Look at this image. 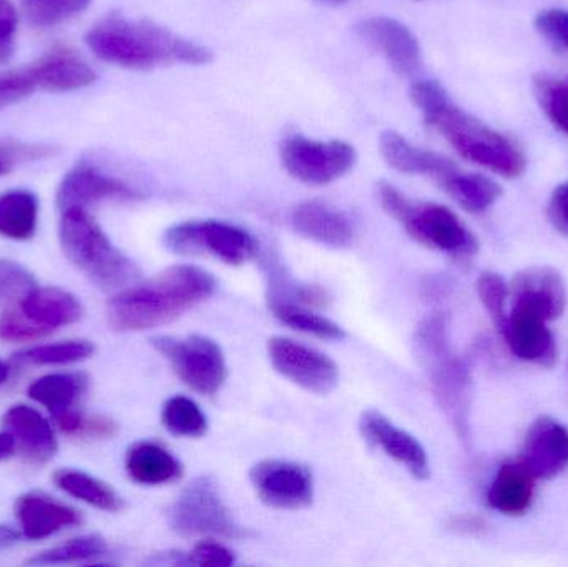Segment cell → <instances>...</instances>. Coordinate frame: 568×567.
<instances>
[{"label": "cell", "instance_id": "obj_1", "mask_svg": "<svg viewBox=\"0 0 568 567\" xmlns=\"http://www.w3.org/2000/svg\"><path fill=\"white\" fill-rule=\"evenodd\" d=\"M216 292V280L195 265H175L142 283L120 290L106 306L116 332H145L180 318Z\"/></svg>", "mask_w": 568, "mask_h": 567}, {"label": "cell", "instance_id": "obj_2", "mask_svg": "<svg viewBox=\"0 0 568 567\" xmlns=\"http://www.w3.org/2000/svg\"><path fill=\"white\" fill-rule=\"evenodd\" d=\"M410 99L423 112L427 125L443 133L464 159L506 179H517L526 172L527 159L519 145L454 105L439 83L433 80L414 83Z\"/></svg>", "mask_w": 568, "mask_h": 567}, {"label": "cell", "instance_id": "obj_3", "mask_svg": "<svg viewBox=\"0 0 568 567\" xmlns=\"http://www.w3.org/2000/svg\"><path fill=\"white\" fill-rule=\"evenodd\" d=\"M87 45L103 62L123 69L152 70L156 67L206 65L213 55L206 47L176 36L150 20L110 16L87 33Z\"/></svg>", "mask_w": 568, "mask_h": 567}, {"label": "cell", "instance_id": "obj_4", "mask_svg": "<svg viewBox=\"0 0 568 567\" xmlns=\"http://www.w3.org/2000/svg\"><path fill=\"white\" fill-rule=\"evenodd\" d=\"M417 362L426 373L437 405L464 443L470 438L473 375L467 363L454 352L444 313H429L414 333Z\"/></svg>", "mask_w": 568, "mask_h": 567}, {"label": "cell", "instance_id": "obj_5", "mask_svg": "<svg viewBox=\"0 0 568 567\" xmlns=\"http://www.w3.org/2000/svg\"><path fill=\"white\" fill-rule=\"evenodd\" d=\"M60 212L63 253L99 288L116 292L129 288L139 280V266L110 242L87 209L70 206Z\"/></svg>", "mask_w": 568, "mask_h": 567}, {"label": "cell", "instance_id": "obj_6", "mask_svg": "<svg viewBox=\"0 0 568 567\" xmlns=\"http://www.w3.org/2000/svg\"><path fill=\"white\" fill-rule=\"evenodd\" d=\"M377 199L387 215L404 226L410 239L456 260H470L479 252V242L466 223L444 205L414 202L403 192L381 182Z\"/></svg>", "mask_w": 568, "mask_h": 567}, {"label": "cell", "instance_id": "obj_7", "mask_svg": "<svg viewBox=\"0 0 568 567\" xmlns=\"http://www.w3.org/2000/svg\"><path fill=\"white\" fill-rule=\"evenodd\" d=\"M165 245L179 255H212L240 266L258 255L260 243L248 230L222 220H190L166 230Z\"/></svg>", "mask_w": 568, "mask_h": 567}, {"label": "cell", "instance_id": "obj_8", "mask_svg": "<svg viewBox=\"0 0 568 567\" xmlns=\"http://www.w3.org/2000/svg\"><path fill=\"white\" fill-rule=\"evenodd\" d=\"M170 525L180 536L202 538H245L222 498L212 476H200L183 488L170 512Z\"/></svg>", "mask_w": 568, "mask_h": 567}, {"label": "cell", "instance_id": "obj_9", "mask_svg": "<svg viewBox=\"0 0 568 567\" xmlns=\"http://www.w3.org/2000/svg\"><path fill=\"white\" fill-rule=\"evenodd\" d=\"M152 345L163 358L169 360L183 385L200 395H215L229 378L225 353L209 336H156L152 340Z\"/></svg>", "mask_w": 568, "mask_h": 567}, {"label": "cell", "instance_id": "obj_10", "mask_svg": "<svg viewBox=\"0 0 568 567\" xmlns=\"http://www.w3.org/2000/svg\"><path fill=\"white\" fill-rule=\"evenodd\" d=\"M286 172L306 185H329L343 179L356 165L357 153L341 140L320 142L294 133L286 136L280 149Z\"/></svg>", "mask_w": 568, "mask_h": 567}, {"label": "cell", "instance_id": "obj_11", "mask_svg": "<svg viewBox=\"0 0 568 567\" xmlns=\"http://www.w3.org/2000/svg\"><path fill=\"white\" fill-rule=\"evenodd\" d=\"M273 368L304 392L327 395L339 383V366L326 353L284 336L268 340Z\"/></svg>", "mask_w": 568, "mask_h": 567}, {"label": "cell", "instance_id": "obj_12", "mask_svg": "<svg viewBox=\"0 0 568 567\" xmlns=\"http://www.w3.org/2000/svg\"><path fill=\"white\" fill-rule=\"evenodd\" d=\"M250 482L263 505L273 509H304L313 505L314 479L300 463L266 459L250 472Z\"/></svg>", "mask_w": 568, "mask_h": 567}, {"label": "cell", "instance_id": "obj_13", "mask_svg": "<svg viewBox=\"0 0 568 567\" xmlns=\"http://www.w3.org/2000/svg\"><path fill=\"white\" fill-rule=\"evenodd\" d=\"M364 43L376 50L403 77L420 69V45L417 37L403 22L389 17H369L356 26Z\"/></svg>", "mask_w": 568, "mask_h": 567}, {"label": "cell", "instance_id": "obj_14", "mask_svg": "<svg viewBox=\"0 0 568 567\" xmlns=\"http://www.w3.org/2000/svg\"><path fill=\"white\" fill-rule=\"evenodd\" d=\"M361 435L384 455L399 463L413 478L424 482L430 476L429 456L424 446L404 429L397 428L383 413L367 409L361 415Z\"/></svg>", "mask_w": 568, "mask_h": 567}, {"label": "cell", "instance_id": "obj_15", "mask_svg": "<svg viewBox=\"0 0 568 567\" xmlns=\"http://www.w3.org/2000/svg\"><path fill=\"white\" fill-rule=\"evenodd\" d=\"M547 320L530 310L514 306L499 330L517 358L550 368L557 362V343Z\"/></svg>", "mask_w": 568, "mask_h": 567}, {"label": "cell", "instance_id": "obj_16", "mask_svg": "<svg viewBox=\"0 0 568 567\" xmlns=\"http://www.w3.org/2000/svg\"><path fill=\"white\" fill-rule=\"evenodd\" d=\"M514 306L530 310L547 322L566 312L567 286L562 275L550 266H532L516 273L509 285Z\"/></svg>", "mask_w": 568, "mask_h": 567}, {"label": "cell", "instance_id": "obj_17", "mask_svg": "<svg viewBox=\"0 0 568 567\" xmlns=\"http://www.w3.org/2000/svg\"><path fill=\"white\" fill-rule=\"evenodd\" d=\"M537 479H554L568 468V428L559 419L540 416L530 426L519 456Z\"/></svg>", "mask_w": 568, "mask_h": 567}, {"label": "cell", "instance_id": "obj_18", "mask_svg": "<svg viewBox=\"0 0 568 567\" xmlns=\"http://www.w3.org/2000/svg\"><path fill=\"white\" fill-rule=\"evenodd\" d=\"M136 199H140L139 190L85 163L77 165L72 172L67 173L57 192V205L60 210L70 209V206L87 209L103 200Z\"/></svg>", "mask_w": 568, "mask_h": 567}, {"label": "cell", "instance_id": "obj_19", "mask_svg": "<svg viewBox=\"0 0 568 567\" xmlns=\"http://www.w3.org/2000/svg\"><path fill=\"white\" fill-rule=\"evenodd\" d=\"M291 225L297 235L331 249H347L356 239L349 215L320 200L300 203L291 213Z\"/></svg>", "mask_w": 568, "mask_h": 567}, {"label": "cell", "instance_id": "obj_20", "mask_svg": "<svg viewBox=\"0 0 568 567\" xmlns=\"http://www.w3.org/2000/svg\"><path fill=\"white\" fill-rule=\"evenodd\" d=\"M16 516L23 536L29 539H45L82 523V515L75 508L37 492L17 499Z\"/></svg>", "mask_w": 568, "mask_h": 567}, {"label": "cell", "instance_id": "obj_21", "mask_svg": "<svg viewBox=\"0 0 568 567\" xmlns=\"http://www.w3.org/2000/svg\"><path fill=\"white\" fill-rule=\"evenodd\" d=\"M381 153L394 170L407 175H423L443 183L459 170L446 156L413 145L397 132H384L379 140Z\"/></svg>", "mask_w": 568, "mask_h": 567}, {"label": "cell", "instance_id": "obj_22", "mask_svg": "<svg viewBox=\"0 0 568 567\" xmlns=\"http://www.w3.org/2000/svg\"><path fill=\"white\" fill-rule=\"evenodd\" d=\"M537 478L523 459L506 462L497 469L490 483L487 503L490 508L507 516H523L532 508Z\"/></svg>", "mask_w": 568, "mask_h": 567}, {"label": "cell", "instance_id": "obj_23", "mask_svg": "<svg viewBox=\"0 0 568 567\" xmlns=\"http://www.w3.org/2000/svg\"><path fill=\"white\" fill-rule=\"evenodd\" d=\"M3 428L19 445L20 452L33 462L45 463L57 453V438L52 426L36 409L16 405L3 415Z\"/></svg>", "mask_w": 568, "mask_h": 567}, {"label": "cell", "instance_id": "obj_24", "mask_svg": "<svg viewBox=\"0 0 568 567\" xmlns=\"http://www.w3.org/2000/svg\"><path fill=\"white\" fill-rule=\"evenodd\" d=\"M39 89L49 92H73L92 85L97 75L92 67L67 49L53 50L29 67Z\"/></svg>", "mask_w": 568, "mask_h": 567}, {"label": "cell", "instance_id": "obj_25", "mask_svg": "<svg viewBox=\"0 0 568 567\" xmlns=\"http://www.w3.org/2000/svg\"><path fill=\"white\" fill-rule=\"evenodd\" d=\"M20 312L52 335L60 326L82 318V305L72 293L60 288H33L20 300Z\"/></svg>", "mask_w": 568, "mask_h": 567}, {"label": "cell", "instance_id": "obj_26", "mask_svg": "<svg viewBox=\"0 0 568 567\" xmlns=\"http://www.w3.org/2000/svg\"><path fill=\"white\" fill-rule=\"evenodd\" d=\"M125 469L133 482L143 486L172 485L183 476V466L176 456L159 443L139 442L130 446Z\"/></svg>", "mask_w": 568, "mask_h": 567}, {"label": "cell", "instance_id": "obj_27", "mask_svg": "<svg viewBox=\"0 0 568 567\" xmlns=\"http://www.w3.org/2000/svg\"><path fill=\"white\" fill-rule=\"evenodd\" d=\"M87 385L89 379L82 373H57L36 379L29 386V396L57 416L73 409L72 406L85 393Z\"/></svg>", "mask_w": 568, "mask_h": 567}, {"label": "cell", "instance_id": "obj_28", "mask_svg": "<svg viewBox=\"0 0 568 567\" xmlns=\"http://www.w3.org/2000/svg\"><path fill=\"white\" fill-rule=\"evenodd\" d=\"M53 483L72 498L80 499L102 512L119 513L123 508V499L120 498L119 493L106 483L93 478L89 473L79 472V469H59L53 473Z\"/></svg>", "mask_w": 568, "mask_h": 567}, {"label": "cell", "instance_id": "obj_29", "mask_svg": "<svg viewBox=\"0 0 568 567\" xmlns=\"http://www.w3.org/2000/svg\"><path fill=\"white\" fill-rule=\"evenodd\" d=\"M440 186L450 199L456 200L470 213L486 212L503 196L499 183L477 173L463 172L460 169L444 180Z\"/></svg>", "mask_w": 568, "mask_h": 567}, {"label": "cell", "instance_id": "obj_30", "mask_svg": "<svg viewBox=\"0 0 568 567\" xmlns=\"http://www.w3.org/2000/svg\"><path fill=\"white\" fill-rule=\"evenodd\" d=\"M39 203L27 190H10L0 195V235L10 240L32 239L37 229Z\"/></svg>", "mask_w": 568, "mask_h": 567}, {"label": "cell", "instance_id": "obj_31", "mask_svg": "<svg viewBox=\"0 0 568 567\" xmlns=\"http://www.w3.org/2000/svg\"><path fill=\"white\" fill-rule=\"evenodd\" d=\"M270 310L283 325L304 333V335L316 336L321 340H334V342L346 338L343 326L337 325L327 316L314 312L311 306L286 302V300H270Z\"/></svg>", "mask_w": 568, "mask_h": 567}, {"label": "cell", "instance_id": "obj_32", "mask_svg": "<svg viewBox=\"0 0 568 567\" xmlns=\"http://www.w3.org/2000/svg\"><path fill=\"white\" fill-rule=\"evenodd\" d=\"M166 432L179 438H202L209 432V419L199 405L186 396L166 399L162 409Z\"/></svg>", "mask_w": 568, "mask_h": 567}, {"label": "cell", "instance_id": "obj_33", "mask_svg": "<svg viewBox=\"0 0 568 567\" xmlns=\"http://www.w3.org/2000/svg\"><path fill=\"white\" fill-rule=\"evenodd\" d=\"M109 553V546L100 536H80L70 539L55 548L47 549L27 561L29 566H59L72 563H90L103 558Z\"/></svg>", "mask_w": 568, "mask_h": 567}, {"label": "cell", "instance_id": "obj_34", "mask_svg": "<svg viewBox=\"0 0 568 567\" xmlns=\"http://www.w3.org/2000/svg\"><path fill=\"white\" fill-rule=\"evenodd\" d=\"M93 345L89 342L55 343V345L37 346L16 356L17 362L27 365H72L93 355Z\"/></svg>", "mask_w": 568, "mask_h": 567}, {"label": "cell", "instance_id": "obj_35", "mask_svg": "<svg viewBox=\"0 0 568 567\" xmlns=\"http://www.w3.org/2000/svg\"><path fill=\"white\" fill-rule=\"evenodd\" d=\"M92 0H23L30 22L37 27H52L83 12Z\"/></svg>", "mask_w": 568, "mask_h": 567}, {"label": "cell", "instance_id": "obj_36", "mask_svg": "<svg viewBox=\"0 0 568 567\" xmlns=\"http://www.w3.org/2000/svg\"><path fill=\"white\" fill-rule=\"evenodd\" d=\"M536 93L550 122L568 135V85L542 75L536 80Z\"/></svg>", "mask_w": 568, "mask_h": 567}, {"label": "cell", "instance_id": "obj_37", "mask_svg": "<svg viewBox=\"0 0 568 567\" xmlns=\"http://www.w3.org/2000/svg\"><path fill=\"white\" fill-rule=\"evenodd\" d=\"M53 419L67 435L109 438L116 433V425L112 419L102 418V416H87L75 409L60 413V415L53 416Z\"/></svg>", "mask_w": 568, "mask_h": 567}, {"label": "cell", "instance_id": "obj_38", "mask_svg": "<svg viewBox=\"0 0 568 567\" xmlns=\"http://www.w3.org/2000/svg\"><path fill=\"white\" fill-rule=\"evenodd\" d=\"M477 295L493 322L499 326L507 316L506 306L510 295L506 280L499 273H483L477 280Z\"/></svg>", "mask_w": 568, "mask_h": 567}, {"label": "cell", "instance_id": "obj_39", "mask_svg": "<svg viewBox=\"0 0 568 567\" xmlns=\"http://www.w3.org/2000/svg\"><path fill=\"white\" fill-rule=\"evenodd\" d=\"M36 288V279L29 270L10 260H0V306L22 300Z\"/></svg>", "mask_w": 568, "mask_h": 567}, {"label": "cell", "instance_id": "obj_40", "mask_svg": "<svg viewBox=\"0 0 568 567\" xmlns=\"http://www.w3.org/2000/svg\"><path fill=\"white\" fill-rule=\"evenodd\" d=\"M37 87L30 69L13 70V72H0V110L22 102L32 95Z\"/></svg>", "mask_w": 568, "mask_h": 567}, {"label": "cell", "instance_id": "obj_41", "mask_svg": "<svg viewBox=\"0 0 568 567\" xmlns=\"http://www.w3.org/2000/svg\"><path fill=\"white\" fill-rule=\"evenodd\" d=\"M45 336L49 333L30 322L20 310H10L0 315V340L3 342H33Z\"/></svg>", "mask_w": 568, "mask_h": 567}, {"label": "cell", "instance_id": "obj_42", "mask_svg": "<svg viewBox=\"0 0 568 567\" xmlns=\"http://www.w3.org/2000/svg\"><path fill=\"white\" fill-rule=\"evenodd\" d=\"M190 565L203 567H230L235 565V553L215 539H203L193 546L189 556Z\"/></svg>", "mask_w": 568, "mask_h": 567}, {"label": "cell", "instance_id": "obj_43", "mask_svg": "<svg viewBox=\"0 0 568 567\" xmlns=\"http://www.w3.org/2000/svg\"><path fill=\"white\" fill-rule=\"evenodd\" d=\"M537 29L544 37L556 45L568 49V12L564 10H547L536 20Z\"/></svg>", "mask_w": 568, "mask_h": 567}, {"label": "cell", "instance_id": "obj_44", "mask_svg": "<svg viewBox=\"0 0 568 567\" xmlns=\"http://www.w3.org/2000/svg\"><path fill=\"white\" fill-rule=\"evenodd\" d=\"M17 17L16 7L10 0H0V62H6L13 52L16 40Z\"/></svg>", "mask_w": 568, "mask_h": 567}, {"label": "cell", "instance_id": "obj_45", "mask_svg": "<svg viewBox=\"0 0 568 567\" xmlns=\"http://www.w3.org/2000/svg\"><path fill=\"white\" fill-rule=\"evenodd\" d=\"M549 219L560 233L568 236V183L554 190L549 202Z\"/></svg>", "mask_w": 568, "mask_h": 567}, {"label": "cell", "instance_id": "obj_46", "mask_svg": "<svg viewBox=\"0 0 568 567\" xmlns=\"http://www.w3.org/2000/svg\"><path fill=\"white\" fill-rule=\"evenodd\" d=\"M453 528L466 535L479 536L480 533L487 531V523L479 516H460L454 519Z\"/></svg>", "mask_w": 568, "mask_h": 567}, {"label": "cell", "instance_id": "obj_47", "mask_svg": "<svg viewBox=\"0 0 568 567\" xmlns=\"http://www.w3.org/2000/svg\"><path fill=\"white\" fill-rule=\"evenodd\" d=\"M20 533L17 531L12 526L0 525V551L13 548V546L20 543Z\"/></svg>", "mask_w": 568, "mask_h": 567}, {"label": "cell", "instance_id": "obj_48", "mask_svg": "<svg viewBox=\"0 0 568 567\" xmlns=\"http://www.w3.org/2000/svg\"><path fill=\"white\" fill-rule=\"evenodd\" d=\"M13 446H16V443H13L12 436H10L9 433H2V435H0V459L12 455Z\"/></svg>", "mask_w": 568, "mask_h": 567}, {"label": "cell", "instance_id": "obj_49", "mask_svg": "<svg viewBox=\"0 0 568 567\" xmlns=\"http://www.w3.org/2000/svg\"><path fill=\"white\" fill-rule=\"evenodd\" d=\"M10 166H12V163H10L9 160L3 156V153L0 152V175H2V173L9 172Z\"/></svg>", "mask_w": 568, "mask_h": 567}, {"label": "cell", "instance_id": "obj_50", "mask_svg": "<svg viewBox=\"0 0 568 567\" xmlns=\"http://www.w3.org/2000/svg\"><path fill=\"white\" fill-rule=\"evenodd\" d=\"M9 366H7L6 363L0 362V385H2V383H6V379L9 378Z\"/></svg>", "mask_w": 568, "mask_h": 567}, {"label": "cell", "instance_id": "obj_51", "mask_svg": "<svg viewBox=\"0 0 568 567\" xmlns=\"http://www.w3.org/2000/svg\"><path fill=\"white\" fill-rule=\"evenodd\" d=\"M317 2L323 3V6L337 7L349 2V0H317Z\"/></svg>", "mask_w": 568, "mask_h": 567}]
</instances>
